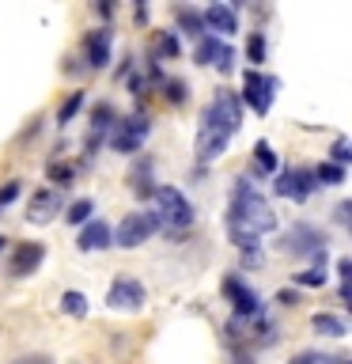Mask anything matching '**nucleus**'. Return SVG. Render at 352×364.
Instances as JSON below:
<instances>
[{
  "mask_svg": "<svg viewBox=\"0 0 352 364\" xmlns=\"http://www.w3.org/2000/svg\"><path fill=\"white\" fill-rule=\"evenodd\" d=\"M273 228H277L273 205L261 198V190L250 178H238L231 205H227V235H231V243L238 250H254L258 239L265 232H273Z\"/></svg>",
  "mask_w": 352,
  "mask_h": 364,
  "instance_id": "nucleus-1",
  "label": "nucleus"
},
{
  "mask_svg": "<svg viewBox=\"0 0 352 364\" xmlns=\"http://www.w3.org/2000/svg\"><path fill=\"white\" fill-rule=\"evenodd\" d=\"M238 125H243V99L235 91H216V99L201 114V129H197V159L201 164L220 159L227 141L238 133Z\"/></svg>",
  "mask_w": 352,
  "mask_h": 364,
  "instance_id": "nucleus-2",
  "label": "nucleus"
},
{
  "mask_svg": "<svg viewBox=\"0 0 352 364\" xmlns=\"http://www.w3.org/2000/svg\"><path fill=\"white\" fill-rule=\"evenodd\" d=\"M152 201H155V209H152L155 220L167 224V232L170 228H189L193 224V205L186 201V193L178 186H155Z\"/></svg>",
  "mask_w": 352,
  "mask_h": 364,
  "instance_id": "nucleus-3",
  "label": "nucleus"
},
{
  "mask_svg": "<svg viewBox=\"0 0 352 364\" xmlns=\"http://www.w3.org/2000/svg\"><path fill=\"white\" fill-rule=\"evenodd\" d=\"M148 133H152V122H148L144 114H129V118H121V122L110 125L106 144L114 148V152H121V156H133V152H141V144H144Z\"/></svg>",
  "mask_w": 352,
  "mask_h": 364,
  "instance_id": "nucleus-4",
  "label": "nucleus"
},
{
  "mask_svg": "<svg viewBox=\"0 0 352 364\" xmlns=\"http://www.w3.org/2000/svg\"><path fill=\"white\" fill-rule=\"evenodd\" d=\"M280 250L284 255H295V258L326 262V235H322V228H314V224H292V232L280 239Z\"/></svg>",
  "mask_w": 352,
  "mask_h": 364,
  "instance_id": "nucleus-5",
  "label": "nucleus"
},
{
  "mask_svg": "<svg viewBox=\"0 0 352 364\" xmlns=\"http://www.w3.org/2000/svg\"><path fill=\"white\" fill-rule=\"evenodd\" d=\"M238 99H243L258 118H265V114L273 110V99H277V76H265L261 68H250V73L243 76V95Z\"/></svg>",
  "mask_w": 352,
  "mask_h": 364,
  "instance_id": "nucleus-6",
  "label": "nucleus"
},
{
  "mask_svg": "<svg viewBox=\"0 0 352 364\" xmlns=\"http://www.w3.org/2000/svg\"><path fill=\"white\" fill-rule=\"evenodd\" d=\"M155 232H159L155 213H152V209H136V213H129L118 228H114V243L125 247V250H133V247L148 243V239H152Z\"/></svg>",
  "mask_w": 352,
  "mask_h": 364,
  "instance_id": "nucleus-7",
  "label": "nucleus"
},
{
  "mask_svg": "<svg viewBox=\"0 0 352 364\" xmlns=\"http://www.w3.org/2000/svg\"><path fill=\"white\" fill-rule=\"evenodd\" d=\"M224 296H227V304H231L235 318H261V315H265L261 296L250 289L238 273H227V277H224Z\"/></svg>",
  "mask_w": 352,
  "mask_h": 364,
  "instance_id": "nucleus-8",
  "label": "nucleus"
},
{
  "mask_svg": "<svg viewBox=\"0 0 352 364\" xmlns=\"http://www.w3.org/2000/svg\"><path fill=\"white\" fill-rule=\"evenodd\" d=\"M144 300H148L144 284L136 277H129V273H121V277L106 289V307H114V311H141Z\"/></svg>",
  "mask_w": 352,
  "mask_h": 364,
  "instance_id": "nucleus-9",
  "label": "nucleus"
},
{
  "mask_svg": "<svg viewBox=\"0 0 352 364\" xmlns=\"http://www.w3.org/2000/svg\"><path fill=\"white\" fill-rule=\"evenodd\" d=\"M314 190H318V182H314L311 167H288V171H280V175H277V193H280V198L307 201Z\"/></svg>",
  "mask_w": 352,
  "mask_h": 364,
  "instance_id": "nucleus-10",
  "label": "nucleus"
},
{
  "mask_svg": "<svg viewBox=\"0 0 352 364\" xmlns=\"http://www.w3.org/2000/svg\"><path fill=\"white\" fill-rule=\"evenodd\" d=\"M201 23H204V34H212V38H224V34L238 31V16L227 4H209L201 11Z\"/></svg>",
  "mask_w": 352,
  "mask_h": 364,
  "instance_id": "nucleus-11",
  "label": "nucleus"
},
{
  "mask_svg": "<svg viewBox=\"0 0 352 364\" xmlns=\"http://www.w3.org/2000/svg\"><path fill=\"white\" fill-rule=\"evenodd\" d=\"M61 190H50V186H45V190H38V193H34V198H31V205H27V220L31 224H50L53 220V216L57 213H61Z\"/></svg>",
  "mask_w": 352,
  "mask_h": 364,
  "instance_id": "nucleus-12",
  "label": "nucleus"
},
{
  "mask_svg": "<svg viewBox=\"0 0 352 364\" xmlns=\"http://www.w3.org/2000/svg\"><path fill=\"white\" fill-rule=\"evenodd\" d=\"M110 50H114V31L110 27H99L84 38V53H87V65L91 68H106L110 65Z\"/></svg>",
  "mask_w": 352,
  "mask_h": 364,
  "instance_id": "nucleus-13",
  "label": "nucleus"
},
{
  "mask_svg": "<svg viewBox=\"0 0 352 364\" xmlns=\"http://www.w3.org/2000/svg\"><path fill=\"white\" fill-rule=\"evenodd\" d=\"M42 258H45V247L27 239V243H19L11 250V273H16V277H31V273L42 266Z\"/></svg>",
  "mask_w": 352,
  "mask_h": 364,
  "instance_id": "nucleus-14",
  "label": "nucleus"
},
{
  "mask_svg": "<svg viewBox=\"0 0 352 364\" xmlns=\"http://www.w3.org/2000/svg\"><path fill=\"white\" fill-rule=\"evenodd\" d=\"M110 125H114V107H110V102H99V107L91 110V136H87V156H95V148H99L102 141H106Z\"/></svg>",
  "mask_w": 352,
  "mask_h": 364,
  "instance_id": "nucleus-15",
  "label": "nucleus"
},
{
  "mask_svg": "<svg viewBox=\"0 0 352 364\" xmlns=\"http://www.w3.org/2000/svg\"><path fill=\"white\" fill-rule=\"evenodd\" d=\"M110 239H114V228L106 220H87L79 239H76V247L79 250H102V247H110Z\"/></svg>",
  "mask_w": 352,
  "mask_h": 364,
  "instance_id": "nucleus-16",
  "label": "nucleus"
},
{
  "mask_svg": "<svg viewBox=\"0 0 352 364\" xmlns=\"http://www.w3.org/2000/svg\"><path fill=\"white\" fill-rule=\"evenodd\" d=\"M178 53H182V42H178V34H170V31H159V34H155V42H152V65H155V61H175Z\"/></svg>",
  "mask_w": 352,
  "mask_h": 364,
  "instance_id": "nucleus-17",
  "label": "nucleus"
},
{
  "mask_svg": "<svg viewBox=\"0 0 352 364\" xmlns=\"http://www.w3.org/2000/svg\"><path fill=\"white\" fill-rule=\"evenodd\" d=\"M175 19H178V31H182V34H193V38H201V34H204V23H201V8L178 4V8H175Z\"/></svg>",
  "mask_w": 352,
  "mask_h": 364,
  "instance_id": "nucleus-18",
  "label": "nucleus"
},
{
  "mask_svg": "<svg viewBox=\"0 0 352 364\" xmlns=\"http://www.w3.org/2000/svg\"><path fill=\"white\" fill-rule=\"evenodd\" d=\"M311 326H314L322 338H345V334H348L345 318H341V315H329V311H318V315L311 318Z\"/></svg>",
  "mask_w": 352,
  "mask_h": 364,
  "instance_id": "nucleus-19",
  "label": "nucleus"
},
{
  "mask_svg": "<svg viewBox=\"0 0 352 364\" xmlns=\"http://www.w3.org/2000/svg\"><path fill=\"white\" fill-rule=\"evenodd\" d=\"M129 186H133V193H136V198H152V193H155V186H152V159H144V171L141 167H136L133 171V175H129Z\"/></svg>",
  "mask_w": 352,
  "mask_h": 364,
  "instance_id": "nucleus-20",
  "label": "nucleus"
},
{
  "mask_svg": "<svg viewBox=\"0 0 352 364\" xmlns=\"http://www.w3.org/2000/svg\"><path fill=\"white\" fill-rule=\"evenodd\" d=\"M224 42L212 38V34H201L197 38V50H193V57H197V65H216V57H220Z\"/></svg>",
  "mask_w": 352,
  "mask_h": 364,
  "instance_id": "nucleus-21",
  "label": "nucleus"
},
{
  "mask_svg": "<svg viewBox=\"0 0 352 364\" xmlns=\"http://www.w3.org/2000/svg\"><path fill=\"white\" fill-rule=\"evenodd\" d=\"M314 182H318V186H341V182H345V167H337V164H318V167H314Z\"/></svg>",
  "mask_w": 352,
  "mask_h": 364,
  "instance_id": "nucleus-22",
  "label": "nucleus"
},
{
  "mask_svg": "<svg viewBox=\"0 0 352 364\" xmlns=\"http://www.w3.org/2000/svg\"><path fill=\"white\" fill-rule=\"evenodd\" d=\"M254 167L261 171V175H273V171H277V152H273L265 141L254 144Z\"/></svg>",
  "mask_w": 352,
  "mask_h": 364,
  "instance_id": "nucleus-23",
  "label": "nucleus"
},
{
  "mask_svg": "<svg viewBox=\"0 0 352 364\" xmlns=\"http://www.w3.org/2000/svg\"><path fill=\"white\" fill-rule=\"evenodd\" d=\"M265 53H269V46H265V34H261V31H254V34L246 38V61L258 68L261 61H265Z\"/></svg>",
  "mask_w": 352,
  "mask_h": 364,
  "instance_id": "nucleus-24",
  "label": "nucleus"
},
{
  "mask_svg": "<svg viewBox=\"0 0 352 364\" xmlns=\"http://www.w3.org/2000/svg\"><path fill=\"white\" fill-rule=\"evenodd\" d=\"M79 110H84V91H72V95L61 102V110H57V125H68Z\"/></svg>",
  "mask_w": 352,
  "mask_h": 364,
  "instance_id": "nucleus-25",
  "label": "nucleus"
},
{
  "mask_svg": "<svg viewBox=\"0 0 352 364\" xmlns=\"http://www.w3.org/2000/svg\"><path fill=\"white\" fill-rule=\"evenodd\" d=\"M91 209H95V201H91V198H79V201L68 205L65 220H68V224H84V220H91Z\"/></svg>",
  "mask_w": 352,
  "mask_h": 364,
  "instance_id": "nucleus-26",
  "label": "nucleus"
},
{
  "mask_svg": "<svg viewBox=\"0 0 352 364\" xmlns=\"http://www.w3.org/2000/svg\"><path fill=\"white\" fill-rule=\"evenodd\" d=\"M61 307H65V315L84 318V315H87V296H84V292H65V296H61Z\"/></svg>",
  "mask_w": 352,
  "mask_h": 364,
  "instance_id": "nucleus-27",
  "label": "nucleus"
},
{
  "mask_svg": "<svg viewBox=\"0 0 352 364\" xmlns=\"http://www.w3.org/2000/svg\"><path fill=\"white\" fill-rule=\"evenodd\" d=\"M163 95H167V102H175V107H182V102L189 99L186 80H163Z\"/></svg>",
  "mask_w": 352,
  "mask_h": 364,
  "instance_id": "nucleus-28",
  "label": "nucleus"
},
{
  "mask_svg": "<svg viewBox=\"0 0 352 364\" xmlns=\"http://www.w3.org/2000/svg\"><path fill=\"white\" fill-rule=\"evenodd\" d=\"M295 284H303V289H322L326 284V269H303V273H292Z\"/></svg>",
  "mask_w": 352,
  "mask_h": 364,
  "instance_id": "nucleus-29",
  "label": "nucleus"
},
{
  "mask_svg": "<svg viewBox=\"0 0 352 364\" xmlns=\"http://www.w3.org/2000/svg\"><path fill=\"white\" fill-rule=\"evenodd\" d=\"M72 175H76L72 164H50V178H57V186H68Z\"/></svg>",
  "mask_w": 352,
  "mask_h": 364,
  "instance_id": "nucleus-30",
  "label": "nucleus"
},
{
  "mask_svg": "<svg viewBox=\"0 0 352 364\" xmlns=\"http://www.w3.org/2000/svg\"><path fill=\"white\" fill-rule=\"evenodd\" d=\"M23 193V178H8L4 186H0V205H11Z\"/></svg>",
  "mask_w": 352,
  "mask_h": 364,
  "instance_id": "nucleus-31",
  "label": "nucleus"
},
{
  "mask_svg": "<svg viewBox=\"0 0 352 364\" xmlns=\"http://www.w3.org/2000/svg\"><path fill=\"white\" fill-rule=\"evenodd\" d=\"M216 68H220L224 76H227V73H231V68H235V50H231V46H227V42H224L220 57H216Z\"/></svg>",
  "mask_w": 352,
  "mask_h": 364,
  "instance_id": "nucleus-32",
  "label": "nucleus"
},
{
  "mask_svg": "<svg viewBox=\"0 0 352 364\" xmlns=\"http://www.w3.org/2000/svg\"><path fill=\"white\" fill-rule=\"evenodd\" d=\"M348 159H352V148H348V141H345V136H341V141L334 144V159H329V164H337V167H345V164H348Z\"/></svg>",
  "mask_w": 352,
  "mask_h": 364,
  "instance_id": "nucleus-33",
  "label": "nucleus"
},
{
  "mask_svg": "<svg viewBox=\"0 0 352 364\" xmlns=\"http://www.w3.org/2000/svg\"><path fill=\"white\" fill-rule=\"evenodd\" d=\"M277 304L295 307V304H299V292H295V289H280V292H277Z\"/></svg>",
  "mask_w": 352,
  "mask_h": 364,
  "instance_id": "nucleus-34",
  "label": "nucleus"
},
{
  "mask_svg": "<svg viewBox=\"0 0 352 364\" xmlns=\"http://www.w3.org/2000/svg\"><path fill=\"white\" fill-rule=\"evenodd\" d=\"M292 364H322L318 353H299V357H292Z\"/></svg>",
  "mask_w": 352,
  "mask_h": 364,
  "instance_id": "nucleus-35",
  "label": "nucleus"
},
{
  "mask_svg": "<svg viewBox=\"0 0 352 364\" xmlns=\"http://www.w3.org/2000/svg\"><path fill=\"white\" fill-rule=\"evenodd\" d=\"M235 364H254V360H250L246 353H235Z\"/></svg>",
  "mask_w": 352,
  "mask_h": 364,
  "instance_id": "nucleus-36",
  "label": "nucleus"
},
{
  "mask_svg": "<svg viewBox=\"0 0 352 364\" xmlns=\"http://www.w3.org/2000/svg\"><path fill=\"white\" fill-rule=\"evenodd\" d=\"M4 243H8V239H4V235H0V250H4Z\"/></svg>",
  "mask_w": 352,
  "mask_h": 364,
  "instance_id": "nucleus-37",
  "label": "nucleus"
}]
</instances>
